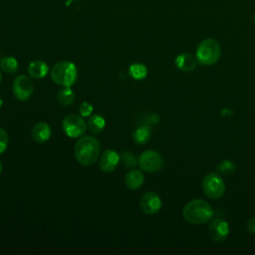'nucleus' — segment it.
I'll use <instances>...</instances> for the list:
<instances>
[{"label":"nucleus","mask_w":255,"mask_h":255,"mask_svg":"<svg viewBox=\"0 0 255 255\" xmlns=\"http://www.w3.org/2000/svg\"><path fill=\"white\" fill-rule=\"evenodd\" d=\"M247 229L251 234L255 235V217H252L247 221Z\"/></svg>","instance_id":"obj_25"},{"label":"nucleus","mask_w":255,"mask_h":255,"mask_svg":"<svg viewBox=\"0 0 255 255\" xmlns=\"http://www.w3.org/2000/svg\"><path fill=\"white\" fill-rule=\"evenodd\" d=\"M221 55V47L213 38L202 40L196 49L195 58L201 66H211L215 64Z\"/></svg>","instance_id":"obj_3"},{"label":"nucleus","mask_w":255,"mask_h":255,"mask_svg":"<svg viewBox=\"0 0 255 255\" xmlns=\"http://www.w3.org/2000/svg\"><path fill=\"white\" fill-rule=\"evenodd\" d=\"M94 111V107L88 103V102H83L82 105L80 106L79 108V112H80V115L81 117L83 118H87V117H90L92 115Z\"/></svg>","instance_id":"obj_23"},{"label":"nucleus","mask_w":255,"mask_h":255,"mask_svg":"<svg viewBox=\"0 0 255 255\" xmlns=\"http://www.w3.org/2000/svg\"><path fill=\"white\" fill-rule=\"evenodd\" d=\"M144 182V175L138 169H132L128 171L125 176V183L128 188L131 190L138 189Z\"/></svg>","instance_id":"obj_14"},{"label":"nucleus","mask_w":255,"mask_h":255,"mask_svg":"<svg viewBox=\"0 0 255 255\" xmlns=\"http://www.w3.org/2000/svg\"><path fill=\"white\" fill-rule=\"evenodd\" d=\"M121 160L123 161V163L128 166V167H133L136 164V157L134 154H132L131 152L128 151H124L121 155Z\"/></svg>","instance_id":"obj_22"},{"label":"nucleus","mask_w":255,"mask_h":255,"mask_svg":"<svg viewBox=\"0 0 255 255\" xmlns=\"http://www.w3.org/2000/svg\"><path fill=\"white\" fill-rule=\"evenodd\" d=\"M62 128L68 136L76 138L84 134L87 129V124L83 120V117L73 114L64 118L62 122Z\"/></svg>","instance_id":"obj_6"},{"label":"nucleus","mask_w":255,"mask_h":255,"mask_svg":"<svg viewBox=\"0 0 255 255\" xmlns=\"http://www.w3.org/2000/svg\"><path fill=\"white\" fill-rule=\"evenodd\" d=\"M8 141H9V136L7 131L2 128H0V154L6 150L8 146Z\"/></svg>","instance_id":"obj_24"},{"label":"nucleus","mask_w":255,"mask_h":255,"mask_svg":"<svg viewBox=\"0 0 255 255\" xmlns=\"http://www.w3.org/2000/svg\"><path fill=\"white\" fill-rule=\"evenodd\" d=\"M139 167L147 172L158 171L163 165V159L159 152L156 150H145L138 158Z\"/></svg>","instance_id":"obj_7"},{"label":"nucleus","mask_w":255,"mask_h":255,"mask_svg":"<svg viewBox=\"0 0 255 255\" xmlns=\"http://www.w3.org/2000/svg\"><path fill=\"white\" fill-rule=\"evenodd\" d=\"M106 127V121L105 119L100 115H93L88 122V128L89 129L95 133L99 134L101 133Z\"/></svg>","instance_id":"obj_18"},{"label":"nucleus","mask_w":255,"mask_h":255,"mask_svg":"<svg viewBox=\"0 0 255 255\" xmlns=\"http://www.w3.org/2000/svg\"><path fill=\"white\" fill-rule=\"evenodd\" d=\"M128 73L134 80H142L147 75V68L140 63H133L128 68Z\"/></svg>","instance_id":"obj_20"},{"label":"nucleus","mask_w":255,"mask_h":255,"mask_svg":"<svg viewBox=\"0 0 255 255\" xmlns=\"http://www.w3.org/2000/svg\"><path fill=\"white\" fill-rule=\"evenodd\" d=\"M49 72V67L46 62L41 60L32 61L28 66V73L31 77L36 79L44 78Z\"/></svg>","instance_id":"obj_15"},{"label":"nucleus","mask_w":255,"mask_h":255,"mask_svg":"<svg viewBox=\"0 0 255 255\" xmlns=\"http://www.w3.org/2000/svg\"><path fill=\"white\" fill-rule=\"evenodd\" d=\"M208 234L215 242H223L229 235V225L222 218H214L208 225Z\"/></svg>","instance_id":"obj_9"},{"label":"nucleus","mask_w":255,"mask_h":255,"mask_svg":"<svg viewBox=\"0 0 255 255\" xmlns=\"http://www.w3.org/2000/svg\"><path fill=\"white\" fill-rule=\"evenodd\" d=\"M2 170H3V164H2V161L0 160V174L2 173Z\"/></svg>","instance_id":"obj_26"},{"label":"nucleus","mask_w":255,"mask_h":255,"mask_svg":"<svg viewBox=\"0 0 255 255\" xmlns=\"http://www.w3.org/2000/svg\"><path fill=\"white\" fill-rule=\"evenodd\" d=\"M75 98H76V94L71 87H64L59 91L57 96L59 104L64 107L71 106L74 103Z\"/></svg>","instance_id":"obj_16"},{"label":"nucleus","mask_w":255,"mask_h":255,"mask_svg":"<svg viewBox=\"0 0 255 255\" xmlns=\"http://www.w3.org/2000/svg\"><path fill=\"white\" fill-rule=\"evenodd\" d=\"M100 141L91 135L82 136L75 144V156L77 160L86 166L93 165L100 156Z\"/></svg>","instance_id":"obj_1"},{"label":"nucleus","mask_w":255,"mask_h":255,"mask_svg":"<svg viewBox=\"0 0 255 255\" xmlns=\"http://www.w3.org/2000/svg\"><path fill=\"white\" fill-rule=\"evenodd\" d=\"M0 68L7 74H14L18 71V61L11 56L4 57L0 60Z\"/></svg>","instance_id":"obj_19"},{"label":"nucleus","mask_w":255,"mask_h":255,"mask_svg":"<svg viewBox=\"0 0 255 255\" xmlns=\"http://www.w3.org/2000/svg\"><path fill=\"white\" fill-rule=\"evenodd\" d=\"M1 80H2V75H1V72H0V83H1Z\"/></svg>","instance_id":"obj_29"},{"label":"nucleus","mask_w":255,"mask_h":255,"mask_svg":"<svg viewBox=\"0 0 255 255\" xmlns=\"http://www.w3.org/2000/svg\"><path fill=\"white\" fill-rule=\"evenodd\" d=\"M51 133H52V130H51L50 126L43 122L36 124L33 127L32 131H31L32 138L38 143L46 142L50 138Z\"/></svg>","instance_id":"obj_12"},{"label":"nucleus","mask_w":255,"mask_h":255,"mask_svg":"<svg viewBox=\"0 0 255 255\" xmlns=\"http://www.w3.org/2000/svg\"><path fill=\"white\" fill-rule=\"evenodd\" d=\"M253 21H254V24H255V13H254V15H253Z\"/></svg>","instance_id":"obj_28"},{"label":"nucleus","mask_w":255,"mask_h":255,"mask_svg":"<svg viewBox=\"0 0 255 255\" xmlns=\"http://www.w3.org/2000/svg\"><path fill=\"white\" fill-rule=\"evenodd\" d=\"M204 194L212 199L223 196L225 192V183L221 175L217 172H210L204 176L201 183Z\"/></svg>","instance_id":"obj_5"},{"label":"nucleus","mask_w":255,"mask_h":255,"mask_svg":"<svg viewBox=\"0 0 255 255\" xmlns=\"http://www.w3.org/2000/svg\"><path fill=\"white\" fill-rule=\"evenodd\" d=\"M52 80L63 87L73 86L78 78L76 65L70 61H61L56 63L51 70Z\"/></svg>","instance_id":"obj_4"},{"label":"nucleus","mask_w":255,"mask_h":255,"mask_svg":"<svg viewBox=\"0 0 255 255\" xmlns=\"http://www.w3.org/2000/svg\"><path fill=\"white\" fill-rule=\"evenodd\" d=\"M235 168H236L235 164L231 160H228V159H224V160L220 161L216 166L217 173H219L220 175H223V176H229V175L233 174L235 171Z\"/></svg>","instance_id":"obj_21"},{"label":"nucleus","mask_w":255,"mask_h":255,"mask_svg":"<svg viewBox=\"0 0 255 255\" xmlns=\"http://www.w3.org/2000/svg\"><path fill=\"white\" fill-rule=\"evenodd\" d=\"M2 105H3V100L0 98V108L2 107Z\"/></svg>","instance_id":"obj_27"},{"label":"nucleus","mask_w":255,"mask_h":255,"mask_svg":"<svg viewBox=\"0 0 255 255\" xmlns=\"http://www.w3.org/2000/svg\"><path fill=\"white\" fill-rule=\"evenodd\" d=\"M174 63H175V66L180 71L187 73V72H191L195 69L197 60L191 54L182 53L176 57V59L174 60Z\"/></svg>","instance_id":"obj_13"},{"label":"nucleus","mask_w":255,"mask_h":255,"mask_svg":"<svg viewBox=\"0 0 255 255\" xmlns=\"http://www.w3.org/2000/svg\"><path fill=\"white\" fill-rule=\"evenodd\" d=\"M12 91L17 100L27 101L31 98L34 92L33 82L28 76L20 75L15 78L12 86Z\"/></svg>","instance_id":"obj_8"},{"label":"nucleus","mask_w":255,"mask_h":255,"mask_svg":"<svg viewBox=\"0 0 255 255\" xmlns=\"http://www.w3.org/2000/svg\"><path fill=\"white\" fill-rule=\"evenodd\" d=\"M121 160L120 154L114 149L105 150L100 157V167L105 172H110L116 169Z\"/></svg>","instance_id":"obj_11"},{"label":"nucleus","mask_w":255,"mask_h":255,"mask_svg":"<svg viewBox=\"0 0 255 255\" xmlns=\"http://www.w3.org/2000/svg\"><path fill=\"white\" fill-rule=\"evenodd\" d=\"M151 135V131L150 128L147 126H141L139 128H137L133 133H132V139L136 144H144L146 143Z\"/></svg>","instance_id":"obj_17"},{"label":"nucleus","mask_w":255,"mask_h":255,"mask_svg":"<svg viewBox=\"0 0 255 255\" xmlns=\"http://www.w3.org/2000/svg\"><path fill=\"white\" fill-rule=\"evenodd\" d=\"M140 209L148 215H153L157 213L161 208V199L153 191L145 192L139 200Z\"/></svg>","instance_id":"obj_10"},{"label":"nucleus","mask_w":255,"mask_h":255,"mask_svg":"<svg viewBox=\"0 0 255 255\" xmlns=\"http://www.w3.org/2000/svg\"><path fill=\"white\" fill-rule=\"evenodd\" d=\"M214 214L211 205L203 199H193L186 203L182 209L183 218L191 224H204L208 222Z\"/></svg>","instance_id":"obj_2"}]
</instances>
